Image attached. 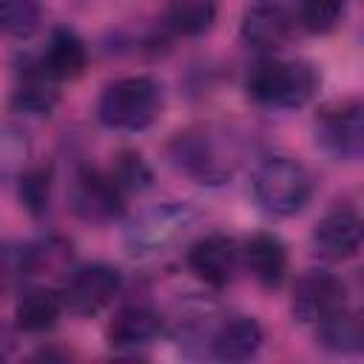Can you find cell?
<instances>
[{"mask_svg": "<svg viewBox=\"0 0 364 364\" xmlns=\"http://www.w3.org/2000/svg\"><path fill=\"white\" fill-rule=\"evenodd\" d=\"M122 290V273L111 264L94 262L80 270L65 282L63 287V307L74 316H94L105 304L114 301V296Z\"/></svg>", "mask_w": 364, "mask_h": 364, "instance_id": "ba28073f", "label": "cell"}, {"mask_svg": "<svg viewBox=\"0 0 364 364\" xmlns=\"http://www.w3.org/2000/svg\"><path fill=\"white\" fill-rule=\"evenodd\" d=\"M31 139L20 125L3 122L0 125V185L17 179L28 168Z\"/></svg>", "mask_w": 364, "mask_h": 364, "instance_id": "44dd1931", "label": "cell"}, {"mask_svg": "<svg viewBox=\"0 0 364 364\" xmlns=\"http://www.w3.org/2000/svg\"><path fill=\"white\" fill-rule=\"evenodd\" d=\"M344 17V0H299V26L310 34L333 31Z\"/></svg>", "mask_w": 364, "mask_h": 364, "instance_id": "cb8c5ba5", "label": "cell"}, {"mask_svg": "<svg viewBox=\"0 0 364 364\" xmlns=\"http://www.w3.org/2000/svg\"><path fill=\"white\" fill-rule=\"evenodd\" d=\"M316 139L336 159H355L364 145V108L358 100H336L316 117Z\"/></svg>", "mask_w": 364, "mask_h": 364, "instance_id": "52a82bcc", "label": "cell"}, {"mask_svg": "<svg viewBox=\"0 0 364 364\" xmlns=\"http://www.w3.org/2000/svg\"><path fill=\"white\" fill-rule=\"evenodd\" d=\"M34 276V245L28 242H0V279Z\"/></svg>", "mask_w": 364, "mask_h": 364, "instance_id": "484cf974", "label": "cell"}, {"mask_svg": "<svg viewBox=\"0 0 364 364\" xmlns=\"http://www.w3.org/2000/svg\"><path fill=\"white\" fill-rule=\"evenodd\" d=\"M253 196L270 216H293L313 196L307 168L290 156H270L253 173Z\"/></svg>", "mask_w": 364, "mask_h": 364, "instance_id": "277c9868", "label": "cell"}, {"mask_svg": "<svg viewBox=\"0 0 364 364\" xmlns=\"http://www.w3.org/2000/svg\"><path fill=\"white\" fill-rule=\"evenodd\" d=\"M171 154H173V162L202 185L228 182L236 165V154L230 151V145H225L219 134H213L210 128L179 134L171 145Z\"/></svg>", "mask_w": 364, "mask_h": 364, "instance_id": "5b68a950", "label": "cell"}, {"mask_svg": "<svg viewBox=\"0 0 364 364\" xmlns=\"http://www.w3.org/2000/svg\"><path fill=\"white\" fill-rule=\"evenodd\" d=\"M313 250L327 262H347L361 250V216L353 208H333L313 228Z\"/></svg>", "mask_w": 364, "mask_h": 364, "instance_id": "30bf717a", "label": "cell"}, {"mask_svg": "<svg viewBox=\"0 0 364 364\" xmlns=\"http://www.w3.org/2000/svg\"><path fill=\"white\" fill-rule=\"evenodd\" d=\"M239 262L264 287H279L287 273V247L276 233H253L239 247Z\"/></svg>", "mask_w": 364, "mask_h": 364, "instance_id": "4fadbf2b", "label": "cell"}, {"mask_svg": "<svg viewBox=\"0 0 364 364\" xmlns=\"http://www.w3.org/2000/svg\"><path fill=\"white\" fill-rule=\"evenodd\" d=\"M264 333L253 316H233L216 324L210 336V353L222 361H247L259 353Z\"/></svg>", "mask_w": 364, "mask_h": 364, "instance_id": "9a60e30c", "label": "cell"}, {"mask_svg": "<svg viewBox=\"0 0 364 364\" xmlns=\"http://www.w3.org/2000/svg\"><path fill=\"white\" fill-rule=\"evenodd\" d=\"M293 31H296L293 14L279 3H256L242 17V40L264 51L282 48L293 37Z\"/></svg>", "mask_w": 364, "mask_h": 364, "instance_id": "7c38bea8", "label": "cell"}, {"mask_svg": "<svg viewBox=\"0 0 364 364\" xmlns=\"http://www.w3.org/2000/svg\"><path fill=\"white\" fill-rule=\"evenodd\" d=\"M216 20L213 0H173L165 9V28L179 37H199L205 34Z\"/></svg>", "mask_w": 364, "mask_h": 364, "instance_id": "ffe728a7", "label": "cell"}, {"mask_svg": "<svg viewBox=\"0 0 364 364\" xmlns=\"http://www.w3.org/2000/svg\"><path fill=\"white\" fill-rule=\"evenodd\" d=\"M188 267L196 279L210 287H225L233 282L239 267V245L225 233H208L188 250Z\"/></svg>", "mask_w": 364, "mask_h": 364, "instance_id": "8fae6325", "label": "cell"}, {"mask_svg": "<svg viewBox=\"0 0 364 364\" xmlns=\"http://www.w3.org/2000/svg\"><path fill=\"white\" fill-rule=\"evenodd\" d=\"M162 333V316L148 304H125L108 324V341L119 350H136L151 344Z\"/></svg>", "mask_w": 364, "mask_h": 364, "instance_id": "5bb4252c", "label": "cell"}, {"mask_svg": "<svg viewBox=\"0 0 364 364\" xmlns=\"http://www.w3.org/2000/svg\"><path fill=\"white\" fill-rule=\"evenodd\" d=\"M57 80H51L43 65H34L20 74V82L11 94V108L23 114H48L57 105Z\"/></svg>", "mask_w": 364, "mask_h": 364, "instance_id": "d6986e66", "label": "cell"}, {"mask_svg": "<svg viewBox=\"0 0 364 364\" xmlns=\"http://www.w3.org/2000/svg\"><path fill=\"white\" fill-rule=\"evenodd\" d=\"M40 0H0V34L28 40L40 28Z\"/></svg>", "mask_w": 364, "mask_h": 364, "instance_id": "7402d4cb", "label": "cell"}, {"mask_svg": "<svg viewBox=\"0 0 364 364\" xmlns=\"http://www.w3.org/2000/svg\"><path fill=\"white\" fill-rule=\"evenodd\" d=\"M162 111V85L154 77L131 74L105 85L97 102V119L111 131H142Z\"/></svg>", "mask_w": 364, "mask_h": 364, "instance_id": "3957f363", "label": "cell"}, {"mask_svg": "<svg viewBox=\"0 0 364 364\" xmlns=\"http://www.w3.org/2000/svg\"><path fill=\"white\" fill-rule=\"evenodd\" d=\"M111 179L122 188V193H136V191H145L154 179L148 162L142 159V154L136 151H119L114 165H111Z\"/></svg>", "mask_w": 364, "mask_h": 364, "instance_id": "d4e9b609", "label": "cell"}, {"mask_svg": "<svg viewBox=\"0 0 364 364\" xmlns=\"http://www.w3.org/2000/svg\"><path fill=\"white\" fill-rule=\"evenodd\" d=\"M9 350H11V341H9L6 330H0V358H3V355H9Z\"/></svg>", "mask_w": 364, "mask_h": 364, "instance_id": "4316f807", "label": "cell"}, {"mask_svg": "<svg viewBox=\"0 0 364 364\" xmlns=\"http://www.w3.org/2000/svg\"><path fill=\"white\" fill-rule=\"evenodd\" d=\"M63 296L51 287H28L14 304V321L23 333H46L63 316Z\"/></svg>", "mask_w": 364, "mask_h": 364, "instance_id": "e0dca14e", "label": "cell"}, {"mask_svg": "<svg viewBox=\"0 0 364 364\" xmlns=\"http://www.w3.org/2000/svg\"><path fill=\"white\" fill-rule=\"evenodd\" d=\"M40 65L57 82L77 80L88 65V48L71 28H57L48 37V46L40 57Z\"/></svg>", "mask_w": 364, "mask_h": 364, "instance_id": "2e32d148", "label": "cell"}, {"mask_svg": "<svg viewBox=\"0 0 364 364\" xmlns=\"http://www.w3.org/2000/svg\"><path fill=\"white\" fill-rule=\"evenodd\" d=\"M318 71L307 60L262 57L245 77L247 97L267 108H301L318 91Z\"/></svg>", "mask_w": 364, "mask_h": 364, "instance_id": "6da1fadb", "label": "cell"}, {"mask_svg": "<svg viewBox=\"0 0 364 364\" xmlns=\"http://www.w3.org/2000/svg\"><path fill=\"white\" fill-rule=\"evenodd\" d=\"M341 307H347V284L333 273L310 270L293 287V316L301 324H318Z\"/></svg>", "mask_w": 364, "mask_h": 364, "instance_id": "9c48e42d", "label": "cell"}, {"mask_svg": "<svg viewBox=\"0 0 364 364\" xmlns=\"http://www.w3.org/2000/svg\"><path fill=\"white\" fill-rule=\"evenodd\" d=\"M196 222L199 210L191 202H159L128 222L122 245L134 259H154L179 245L196 228Z\"/></svg>", "mask_w": 364, "mask_h": 364, "instance_id": "7a4b0ae2", "label": "cell"}, {"mask_svg": "<svg viewBox=\"0 0 364 364\" xmlns=\"http://www.w3.org/2000/svg\"><path fill=\"white\" fill-rule=\"evenodd\" d=\"M68 202L71 210L85 219V222H114L122 208H125V193L122 188L111 179L108 171L100 168H77L71 188H68Z\"/></svg>", "mask_w": 364, "mask_h": 364, "instance_id": "8992f818", "label": "cell"}, {"mask_svg": "<svg viewBox=\"0 0 364 364\" xmlns=\"http://www.w3.org/2000/svg\"><path fill=\"white\" fill-rule=\"evenodd\" d=\"M17 196L28 213L43 216L51 202V171L48 168H26L17 176Z\"/></svg>", "mask_w": 364, "mask_h": 364, "instance_id": "603a6c76", "label": "cell"}, {"mask_svg": "<svg viewBox=\"0 0 364 364\" xmlns=\"http://www.w3.org/2000/svg\"><path fill=\"white\" fill-rule=\"evenodd\" d=\"M316 341L318 347L330 353H358L364 347V324L355 310H336L327 318L316 324Z\"/></svg>", "mask_w": 364, "mask_h": 364, "instance_id": "ac0fdd59", "label": "cell"}]
</instances>
